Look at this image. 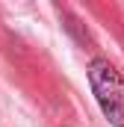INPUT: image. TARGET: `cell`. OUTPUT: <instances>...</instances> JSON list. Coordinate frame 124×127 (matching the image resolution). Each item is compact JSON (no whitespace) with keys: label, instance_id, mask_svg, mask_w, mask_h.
I'll use <instances>...</instances> for the list:
<instances>
[{"label":"cell","instance_id":"obj_1","mask_svg":"<svg viewBox=\"0 0 124 127\" xmlns=\"http://www.w3.org/2000/svg\"><path fill=\"white\" fill-rule=\"evenodd\" d=\"M89 86L103 112V118L115 127H124V77L109 59L89 62Z\"/></svg>","mask_w":124,"mask_h":127}]
</instances>
